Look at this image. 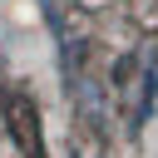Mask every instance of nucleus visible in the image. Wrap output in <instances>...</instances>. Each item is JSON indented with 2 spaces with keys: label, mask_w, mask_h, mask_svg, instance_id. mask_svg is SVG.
Here are the masks:
<instances>
[]
</instances>
